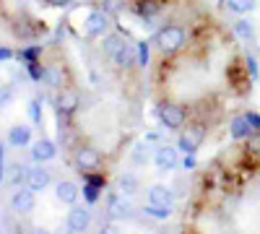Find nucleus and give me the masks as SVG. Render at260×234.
Returning <instances> with one entry per match:
<instances>
[{
  "label": "nucleus",
  "mask_w": 260,
  "mask_h": 234,
  "mask_svg": "<svg viewBox=\"0 0 260 234\" xmlns=\"http://www.w3.org/2000/svg\"><path fill=\"white\" fill-rule=\"evenodd\" d=\"M156 45L164 50V52H177L182 45H185V31L180 26H164L159 29L156 34Z\"/></svg>",
  "instance_id": "nucleus-1"
},
{
  "label": "nucleus",
  "mask_w": 260,
  "mask_h": 234,
  "mask_svg": "<svg viewBox=\"0 0 260 234\" xmlns=\"http://www.w3.org/2000/svg\"><path fill=\"white\" fill-rule=\"evenodd\" d=\"M203 138H206V130H203V125H190V127H185V130L180 133V148L185 154H192L195 148H198L201 143H203Z\"/></svg>",
  "instance_id": "nucleus-2"
},
{
  "label": "nucleus",
  "mask_w": 260,
  "mask_h": 234,
  "mask_svg": "<svg viewBox=\"0 0 260 234\" xmlns=\"http://www.w3.org/2000/svg\"><path fill=\"white\" fill-rule=\"evenodd\" d=\"M159 117H161L167 130H180V127L185 125V110L177 107V104H161Z\"/></svg>",
  "instance_id": "nucleus-3"
},
{
  "label": "nucleus",
  "mask_w": 260,
  "mask_h": 234,
  "mask_svg": "<svg viewBox=\"0 0 260 234\" xmlns=\"http://www.w3.org/2000/svg\"><path fill=\"white\" fill-rule=\"evenodd\" d=\"M99 161H102V156H99L96 148H91V146H83V148L76 151V164H78L81 172H91V169L99 166Z\"/></svg>",
  "instance_id": "nucleus-4"
},
{
  "label": "nucleus",
  "mask_w": 260,
  "mask_h": 234,
  "mask_svg": "<svg viewBox=\"0 0 260 234\" xmlns=\"http://www.w3.org/2000/svg\"><path fill=\"white\" fill-rule=\"evenodd\" d=\"M37 200H34V190H16V193L11 195V208L18 211V214H29V211H34Z\"/></svg>",
  "instance_id": "nucleus-5"
},
{
  "label": "nucleus",
  "mask_w": 260,
  "mask_h": 234,
  "mask_svg": "<svg viewBox=\"0 0 260 234\" xmlns=\"http://www.w3.org/2000/svg\"><path fill=\"white\" fill-rule=\"evenodd\" d=\"M154 161H156V169H159V172H169V169H175V166H177V148H172V146H159Z\"/></svg>",
  "instance_id": "nucleus-6"
},
{
  "label": "nucleus",
  "mask_w": 260,
  "mask_h": 234,
  "mask_svg": "<svg viewBox=\"0 0 260 234\" xmlns=\"http://www.w3.org/2000/svg\"><path fill=\"white\" fill-rule=\"evenodd\" d=\"M83 26H86V34L89 37H102L107 31V26H110V18H107L104 11H94V13H89Z\"/></svg>",
  "instance_id": "nucleus-7"
},
{
  "label": "nucleus",
  "mask_w": 260,
  "mask_h": 234,
  "mask_svg": "<svg viewBox=\"0 0 260 234\" xmlns=\"http://www.w3.org/2000/svg\"><path fill=\"white\" fill-rule=\"evenodd\" d=\"M55 195H57V200H60V203L73 206V203L78 200V187H76V182L62 180V182H57V185H55Z\"/></svg>",
  "instance_id": "nucleus-8"
},
{
  "label": "nucleus",
  "mask_w": 260,
  "mask_h": 234,
  "mask_svg": "<svg viewBox=\"0 0 260 234\" xmlns=\"http://www.w3.org/2000/svg\"><path fill=\"white\" fill-rule=\"evenodd\" d=\"M89 221H91V216H89V211H86V208H73L68 214V229L71 231H86Z\"/></svg>",
  "instance_id": "nucleus-9"
},
{
  "label": "nucleus",
  "mask_w": 260,
  "mask_h": 234,
  "mask_svg": "<svg viewBox=\"0 0 260 234\" xmlns=\"http://www.w3.org/2000/svg\"><path fill=\"white\" fill-rule=\"evenodd\" d=\"M55 154H57V148H55L52 141H37L34 148H31L34 161H50V159H55Z\"/></svg>",
  "instance_id": "nucleus-10"
},
{
  "label": "nucleus",
  "mask_w": 260,
  "mask_h": 234,
  "mask_svg": "<svg viewBox=\"0 0 260 234\" xmlns=\"http://www.w3.org/2000/svg\"><path fill=\"white\" fill-rule=\"evenodd\" d=\"M26 185L34 190V193H39V190H45L47 185H50V172L47 169H31V172L26 175Z\"/></svg>",
  "instance_id": "nucleus-11"
},
{
  "label": "nucleus",
  "mask_w": 260,
  "mask_h": 234,
  "mask_svg": "<svg viewBox=\"0 0 260 234\" xmlns=\"http://www.w3.org/2000/svg\"><path fill=\"white\" fill-rule=\"evenodd\" d=\"M112 57H115V62L120 68H130V65H136V62H138V52H136L133 45H122Z\"/></svg>",
  "instance_id": "nucleus-12"
},
{
  "label": "nucleus",
  "mask_w": 260,
  "mask_h": 234,
  "mask_svg": "<svg viewBox=\"0 0 260 234\" xmlns=\"http://www.w3.org/2000/svg\"><path fill=\"white\" fill-rule=\"evenodd\" d=\"M107 211H110L112 219H127L130 216V206L122 195H112L110 203H107Z\"/></svg>",
  "instance_id": "nucleus-13"
},
{
  "label": "nucleus",
  "mask_w": 260,
  "mask_h": 234,
  "mask_svg": "<svg viewBox=\"0 0 260 234\" xmlns=\"http://www.w3.org/2000/svg\"><path fill=\"white\" fill-rule=\"evenodd\" d=\"M229 130H232L234 138H250L252 127H250V120H247V117H234V120L229 122Z\"/></svg>",
  "instance_id": "nucleus-14"
},
{
  "label": "nucleus",
  "mask_w": 260,
  "mask_h": 234,
  "mask_svg": "<svg viewBox=\"0 0 260 234\" xmlns=\"http://www.w3.org/2000/svg\"><path fill=\"white\" fill-rule=\"evenodd\" d=\"M76 107H78V94H76V91H65V94L57 99V110H60L62 115L76 112Z\"/></svg>",
  "instance_id": "nucleus-15"
},
{
  "label": "nucleus",
  "mask_w": 260,
  "mask_h": 234,
  "mask_svg": "<svg viewBox=\"0 0 260 234\" xmlns=\"http://www.w3.org/2000/svg\"><path fill=\"white\" fill-rule=\"evenodd\" d=\"M148 200L151 203H169L172 206V190L164 187V185H154L148 190Z\"/></svg>",
  "instance_id": "nucleus-16"
},
{
  "label": "nucleus",
  "mask_w": 260,
  "mask_h": 234,
  "mask_svg": "<svg viewBox=\"0 0 260 234\" xmlns=\"http://www.w3.org/2000/svg\"><path fill=\"white\" fill-rule=\"evenodd\" d=\"M234 34L240 39H245V42H252L255 39V26L247 18H240V21H234Z\"/></svg>",
  "instance_id": "nucleus-17"
},
{
  "label": "nucleus",
  "mask_w": 260,
  "mask_h": 234,
  "mask_svg": "<svg viewBox=\"0 0 260 234\" xmlns=\"http://www.w3.org/2000/svg\"><path fill=\"white\" fill-rule=\"evenodd\" d=\"M11 143L13 146H26L29 143V138H31V130L26 125H16V127H11Z\"/></svg>",
  "instance_id": "nucleus-18"
},
{
  "label": "nucleus",
  "mask_w": 260,
  "mask_h": 234,
  "mask_svg": "<svg viewBox=\"0 0 260 234\" xmlns=\"http://www.w3.org/2000/svg\"><path fill=\"white\" fill-rule=\"evenodd\" d=\"M146 214L154 216V219H169V216H172V206H169V203H151V200H148Z\"/></svg>",
  "instance_id": "nucleus-19"
},
{
  "label": "nucleus",
  "mask_w": 260,
  "mask_h": 234,
  "mask_svg": "<svg viewBox=\"0 0 260 234\" xmlns=\"http://www.w3.org/2000/svg\"><path fill=\"white\" fill-rule=\"evenodd\" d=\"M122 45H125V39H122L120 34H112V37L104 39V52H107V55H115Z\"/></svg>",
  "instance_id": "nucleus-20"
},
{
  "label": "nucleus",
  "mask_w": 260,
  "mask_h": 234,
  "mask_svg": "<svg viewBox=\"0 0 260 234\" xmlns=\"http://www.w3.org/2000/svg\"><path fill=\"white\" fill-rule=\"evenodd\" d=\"M229 11H234V13H250L252 8H255V0H229Z\"/></svg>",
  "instance_id": "nucleus-21"
},
{
  "label": "nucleus",
  "mask_w": 260,
  "mask_h": 234,
  "mask_svg": "<svg viewBox=\"0 0 260 234\" xmlns=\"http://www.w3.org/2000/svg\"><path fill=\"white\" fill-rule=\"evenodd\" d=\"M42 81H45L47 86H60V83H62V76H60L57 68H45V71H42Z\"/></svg>",
  "instance_id": "nucleus-22"
},
{
  "label": "nucleus",
  "mask_w": 260,
  "mask_h": 234,
  "mask_svg": "<svg viewBox=\"0 0 260 234\" xmlns=\"http://www.w3.org/2000/svg\"><path fill=\"white\" fill-rule=\"evenodd\" d=\"M24 169H26V166H18V164H13V166H11V172H8V177H6V180H8L11 185H18L21 180H26V175H29V172H24Z\"/></svg>",
  "instance_id": "nucleus-23"
},
{
  "label": "nucleus",
  "mask_w": 260,
  "mask_h": 234,
  "mask_svg": "<svg viewBox=\"0 0 260 234\" xmlns=\"http://www.w3.org/2000/svg\"><path fill=\"white\" fill-rule=\"evenodd\" d=\"M136 187H138V180L133 175H125L120 180V190H122V195H130V193H136Z\"/></svg>",
  "instance_id": "nucleus-24"
},
{
  "label": "nucleus",
  "mask_w": 260,
  "mask_h": 234,
  "mask_svg": "<svg viewBox=\"0 0 260 234\" xmlns=\"http://www.w3.org/2000/svg\"><path fill=\"white\" fill-rule=\"evenodd\" d=\"M133 159H136V164H146L148 161V143L146 141L133 148Z\"/></svg>",
  "instance_id": "nucleus-25"
},
{
  "label": "nucleus",
  "mask_w": 260,
  "mask_h": 234,
  "mask_svg": "<svg viewBox=\"0 0 260 234\" xmlns=\"http://www.w3.org/2000/svg\"><path fill=\"white\" fill-rule=\"evenodd\" d=\"M148 62V42H141L138 47V65H146Z\"/></svg>",
  "instance_id": "nucleus-26"
},
{
  "label": "nucleus",
  "mask_w": 260,
  "mask_h": 234,
  "mask_svg": "<svg viewBox=\"0 0 260 234\" xmlns=\"http://www.w3.org/2000/svg\"><path fill=\"white\" fill-rule=\"evenodd\" d=\"M29 115H31V120H34V122H39V104H37V102H31V104H29Z\"/></svg>",
  "instance_id": "nucleus-27"
},
{
  "label": "nucleus",
  "mask_w": 260,
  "mask_h": 234,
  "mask_svg": "<svg viewBox=\"0 0 260 234\" xmlns=\"http://www.w3.org/2000/svg\"><path fill=\"white\" fill-rule=\"evenodd\" d=\"M250 146L255 148V151H260V136H252L250 133Z\"/></svg>",
  "instance_id": "nucleus-28"
},
{
  "label": "nucleus",
  "mask_w": 260,
  "mask_h": 234,
  "mask_svg": "<svg viewBox=\"0 0 260 234\" xmlns=\"http://www.w3.org/2000/svg\"><path fill=\"white\" fill-rule=\"evenodd\" d=\"M247 120H250V125H255L257 130H260V117L257 115H247Z\"/></svg>",
  "instance_id": "nucleus-29"
},
{
  "label": "nucleus",
  "mask_w": 260,
  "mask_h": 234,
  "mask_svg": "<svg viewBox=\"0 0 260 234\" xmlns=\"http://www.w3.org/2000/svg\"><path fill=\"white\" fill-rule=\"evenodd\" d=\"M156 141H159V133H148L146 136V143H156Z\"/></svg>",
  "instance_id": "nucleus-30"
},
{
  "label": "nucleus",
  "mask_w": 260,
  "mask_h": 234,
  "mask_svg": "<svg viewBox=\"0 0 260 234\" xmlns=\"http://www.w3.org/2000/svg\"><path fill=\"white\" fill-rule=\"evenodd\" d=\"M190 166H195V161H192V156H185V169H190Z\"/></svg>",
  "instance_id": "nucleus-31"
},
{
  "label": "nucleus",
  "mask_w": 260,
  "mask_h": 234,
  "mask_svg": "<svg viewBox=\"0 0 260 234\" xmlns=\"http://www.w3.org/2000/svg\"><path fill=\"white\" fill-rule=\"evenodd\" d=\"M52 6H68V0H50Z\"/></svg>",
  "instance_id": "nucleus-32"
},
{
  "label": "nucleus",
  "mask_w": 260,
  "mask_h": 234,
  "mask_svg": "<svg viewBox=\"0 0 260 234\" xmlns=\"http://www.w3.org/2000/svg\"><path fill=\"white\" fill-rule=\"evenodd\" d=\"M6 57H11V50H0V60H6Z\"/></svg>",
  "instance_id": "nucleus-33"
},
{
  "label": "nucleus",
  "mask_w": 260,
  "mask_h": 234,
  "mask_svg": "<svg viewBox=\"0 0 260 234\" xmlns=\"http://www.w3.org/2000/svg\"><path fill=\"white\" fill-rule=\"evenodd\" d=\"M0 161H3V146H0Z\"/></svg>",
  "instance_id": "nucleus-34"
},
{
  "label": "nucleus",
  "mask_w": 260,
  "mask_h": 234,
  "mask_svg": "<svg viewBox=\"0 0 260 234\" xmlns=\"http://www.w3.org/2000/svg\"><path fill=\"white\" fill-rule=\"evenodd\" d=\"M0 180H3V164H0Z\"/></svg>",
  "instance_id": "nucleus-35"
},
{
  "label": "nucleus",
  "mask_w": 260,
  "mask_h": 234,
  "mask_svg": "<svg viewBox=\"0 0 260 234\" xmlns=\"http://www.w3.org/2000/svg\"><path fill=\"white\" fill-rule=\"evenodd\" d=\"M3 104H6V102H3V99H0V112H3Z\"/></svg>",
  "instance_id": "nucleus-36"
}]
</instances>
